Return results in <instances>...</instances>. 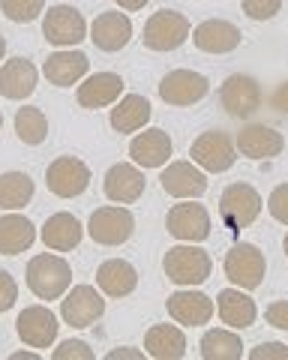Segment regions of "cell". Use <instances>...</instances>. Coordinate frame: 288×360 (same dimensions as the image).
<instances>
[{
  "instance_id": "f6af8a7d",
  "label": "cell",
  "mask_w": 288,
  "mask_h": 360,
  "mask_svg": "<svg viewBox=\"0 0 288 360\" xmlns=\"http://www.w3.org/2000/svg\"><path fill=\"white\" fill-rule=\"evenodd\" d=\"M4 58H6V39L0 37V60H4Z\"/></svg>"
},
{
  "instance_id": "ac0fdd59",
  "label": "cell",
  "mask_w": 288,
  "mask_h": 360,
  "mask_svg": "<svg viewBox=\"0 0 288 360\" xmlns=\"http://www.w3.org/2000/svg\"><path fill=\"white\" fill-rule=\"evenodd\" d=\"M190 37H192L195 49L204 51V54H231L235 49H240L243 33L237 25H231L225 18H207L190 33Z\"/></svg>"
},
{
  "instance_id": "603a6c76",
  "label": "cell",
  "mask_w": 288,
  "mask_h": 360,
  "mask_svg": "<svg viewBox=\"0 0 288 360\" xmlns=\"http://www.w3.org/2000/svg\"><path fill=\"white\" fill-rule=\"evenodd\" d=\"M87 70H91V60H87V54L79 49H60V51L48 54V60L42 63V75H46L48 84H54V87L79 84L87 75Z\"/></svg>"
},
{
  "instance_id": "74e56055",
  "label": "cell",
  "mask_w": 288,
  "mask_h": 360,
  "mask_svg": "<svg viewBox=\"0 0 288 360\" xmlns=\"http://www.w3.org/2000/svg\"><path fill=\"white\" fill-rule=\"evenodd\" d=\"M18 300V283L9 270H0V312H9Z\"/></svg>"
},
{
  "instance_id": "7bdbcfd3",
  "label": "cell",
  "mask_w": 288,
  "mask_h": 360,
  "mask_svg": "<svg viewBox=\"0 0 288 360\" xmlns=\"http://www.w3.org/2000/svg\"><path fill=\"white\" fill-rule=\"evenodd\" d=\"M120 9H126V13H136V9H144L148 6V0H114Z\"/></svg>"
},
{
  "instance_id": "8992f818",
  "label": "cell",
  "mask_w": 288,
  "mask_h": 360,
  "mask_svg": "<svg viewBox=\"0 0 288 360\" xmlns=\"http://www.w3.org/2000/svg\"><path fill=\"white\" fill-rule=\"evenodd\" d=\"M261 207H264V201L258 195V189L249 184H231L219 195V217H223V222L231 231L249 229L261 217Z\"/></svg>"
},
{
  "instance_id": "7c38bea8",
  "label": "cell",
  "mask_w": 288,
  "mask_h": 360,
  "mask_svg": "<svg viewBox=\"0 0 288 360\" xmlns=\"http://www.w3.org/2000/svg\"><path fill=\"white\" fill-rule=\"evenodd\" d=\"M46 186L58 198H79L91 186V168L79 156H58L46 168Z\"/></svg>"
},
{
  "instance_id": "30bf717a",
  "label": "cell",
  "mask_w": 288,
  "mask_h": 360,
  "mask_svg": "<svg viewBox=\"0 0 288 360\" xmlns=\"http://www.w3.org/2000/svg\"><path fill=\"white\" fill-rule=\"evenodd\" d=\"M105 315V297L96 291V285H72L66 288L60 300V319L75 330H84L96 324Z\"/></svg>"
},
{
  "instance_id": "ba28073f",
  "label": "cell",
  "mask_w": 288,
  "mask_h": 360,
  "mask_svg": "<svg viewBox=\"0 0 288 360\" xmlns=\"http://www.w3.org/2000/svg\"><path fill=\"white\" fill-rule=\"evenodd\" d=\"M219 103H223L228 117L247 120V117L256 115V111L261 108V103H264L261 84L247 72H235V75L225 78L223 87H219Z\"/></svg>"
},
{
  "instance_id": "5b68a950",
  "label": "cell",
  "mask_w": 288,
  "mask_h": 360,
  "mask_svg": "<svg viewBox=\"0 0 288 360\" xmlns=\"http://www.w3.org/2000/svg\"><path fill=\"white\" fill-rule=\"evenodd\" d=\"M192 162L207 174H223L237 162V148L235 139L223 129H207L192 141L190 148Z\"/></svg>"
},
{
  "instance_id": "4dcf8cb0",
  "label": "cell",
  "mask_w": 288,
  "mask_h": 360,
  "mask_svg": "<svg viewBox=\"0 0 288 360\" xmlns=\"http://www.w3.org/2000/svg\"><path fill=\"white\" fill-rule=\"evenodd\" d=\"M198 354L204 360H240L243 357V342L237 330L231 328H210L204 330L202 342H198Z\"/></svg>"
},
{
  "instance_id": "e0dca14e",
  "label": "cell",
  "mask_w": 288,
  "mask_h": 360,
  "mask_svg": "<svg viewBox=\"0 0 288 360\" xmlns=\"http://www.w3.org/2000/svg\"><path fill=\"white\" fill-rule=\"evenodd\" d=\"M235 148L240 156H247V160H276V156L285 150V139H282V132H276L273 127L247 123V127L237 132Z\"/></svg>"
},
{
  "instance_id": "bcb514c9",
  "label": "cell",
  "mask_w": 288,
  "mask_h": 360,
  "mask_svg": "<svg viewBox=\"0 0 288 360\" xmlns=\"http://www.w3.org/2000/svg\"><path fill=\"white\" fill-rule=\"evenodd\" d=\"M282 250H285V255H288V234H285V240H282Z\"/></svg>"
},
{
  "instance_id": "836d02e7",
  "label": "cell",
  "mask_w": 288,
  "mask_h": 360,
  "mask_svg": "<svg viewBox=\"0 0 288 360\" xmlns=\"http://www.w3.org/2000/svg\"><path fill=\"white\" fill-rule=\"evenodd\" d=\"M0 13L15 25H30L46 13V0H0Z\"/></svg>"
},
{
  "instance_id": "52a82bcc",
  "label": "cell",
  "mask_w": 288,
  "mask_h": 360,
  "mask_svg": "<svg viewBox=\"0 0 288 360\" xmlns=\"http://www.w3.org/2000/svg\"><path fill=\"white\" fill-rule=\"evenodd\" d=\"M132 231H136V217L120 205L96 207L91 213V222H87V234L99 246H124L132 238Z\"/></svg>"
},
{
  "instance_id": "f35d334b",
  "label": "cell",
  "mask_w": 288,
  "mask_h": 360,
  "mask_svg": "<svg viewBox=\"0 0 288 360\" xmlns=\"http://www.w3.org/2000/svg\"><path fill=\"white\" fill-rule=\"evenodd\" d=\"M249 360H288L285 342H261L249 352Z\"/></svg>"
},
{
  "instance_id": "9a60e30c",
  "label": "cell",
  "mask_w": 288,
  "mask_h": 360,
  "mask_svg": "<svg viewBox=\"0 0 288 360\" xmlns=\"http://www.w3.org/2000/svg\"><path fill=\"white\" fill-rule=\"evenodd\" d=\"M165 309H169V319L174 324H181V328H204L216 312L214 300L204 291H192V288H181L174 295H169Z\"/></svg>"
},
{
  "instance_id": "8d00e7d4",
  "label": "cell",
  "mask_w": 288,
  "mask_h": 360,
  "mask_svg": "<svg viewBox=\"0 0 288 360\" xmlns=\"http://www.w3.org/2000/svg\"><path fill=\"white\" fill-rule=\"evenodd\" d=\"M268 213L280 225H288V184L273 186V193L268 195Z\"/></svg>"
},
{
  "instance_id": "f546056e",
  "label": "cell",
  "mask_w": 288,
  "mask_h": 360,
  "mask_svg": "<svg viewBox=\"0 0 288 360\" xmlns=\"http://www.w3.org/2000/svg\"><path fill=\"white\" fill-rule=\"evenodd\" d=\"M37 240V225L21 213H6L0 217V255H21Z\"/></svg>"
},
{
  "instance_id": "44dd1931",
  "label": "cell",
  "mask_w": 288,
  "mask_h": 360,
  "mask_svg": "<svg viewBox=\"0 0 288 360\" xmlns=\"http://www.w3.org/2000/svg\"><path fill=\"white\" fill-rule=\"evenodd\" d=\"M171 153H174L171 135L157 127L138 132L136 139L129 141V160L138 168H162L171 160Z\"/></svg>"
},
{
  "instance_id": "5bb4252c",
  "label": "cell",
  "mask_w": 288,
  "mask_h": 360,
  "mask_svg": "<svg viewBox=\"0 0 288 360\" xmlns=\"http://www.w3.org/2000/svg\"><path fill=\"white\" fill-rule=\"evenodd\" d=\"M58 315H54L48 307L42 303H33V307H25L15 319V333L18 340L30 345V348H51L58 342Z\"/></svg>"
},
{
  "instance_id": "d4e9b609",
  "label": "cell",
  "mask_w": 288,
  "mask_h": 360,
  "mask_svg": "<svg viewBox=\"0 0 288 360\" xmlns=\"http://www.w3.org/2000/svg\"><path fill=\"white\" fill-rule=\"evenodd\" d=\"M37 82H39V72L27 58H13L0 63V96L4 99L21 103V99H27L37 90Z\"/></svg>"
},
{
  "instance_id": "ffe728a7",
  "label": "cell",
  "mask_w": 288,
  "mask_h": 360,
  "mask_svg": "<svg viewBox=\"0 0 288 360\" xmlns=\"http://www.w3.org/2000/svg\"><path fill=\"white\" fill-rule=\"evenodd\" d=\"M87 39H91L99 51L114 54L120 49H126L132 39V21L126 13H99L93 18V25L87 27Z\"/></svg>"
},
{
  "instance_id": "d590c367",
  "label": "cell",
  "mask_w": 288,
  "mask_h": 360,
  "mask_svg": "<svg viewBox=\"0 0 288 360\" xmlns=\"http://www.w3.org/2000/svg\"><path fill=\"white\" fill-rule=\"evenodd\" d=\"M51 360H93V352L84 340H63L51 352Z\"/></svg>"
},
{
  "instance_id": "4316f807",
  "label": "cell",
  "mask_w": 288,
  "mask_h": 360,
  "mask_svg": "<svg viewBox=\"0 0 288 360\" xmlns=\"http://www.w3.org/2000/svg\"><path fill=\"white\" fill-rule=\"evenodd\" d=\"M39 238L42 243L48 246L51 252H70L75 250V246L81 243L84 238V225L72 217V213H54V217L46 219V225H42V231H39Z\"/></svg>"
},
{
  "instance_id": "2e32d148",
  "label": "cell",
  "mask_w": 288,
  "mask_h": 360,
  "mask_svg": "<svg viewBox=\"0 0 288 360\" xmlns=\"http://www.w3.org/2000/svg\"><path fill=\"white\" fill-rule=\"evenodd\" d=\"M159 184H162V193L171 195V198H202L207 193V172H202L195 162H186V160H177L169 162L159 174Z\"/></svg>"
},
{
  "instance_id": "b9f144b4",
  "label": "cell",
  "mask_w": 288,
  "mask_h": 360,
  "mask_svg": "<svg viewBox=\"0 0 288 360\" xmlns=\"http://www.w3.org/2000/svg\"><path fill=\"white\" fill-rule=\"evenodd\" d=\"M108 360H120V357H144L141 352H136V348H114V352L105 354Z\"/></svg>"
},
{
  "instance_id": "60d3db41",
  "label": "cell",
  "mask_w": 288,
  "mask_h": 360,
  "mask_svg": "<svg viewBox=\"0 0 288 360\" xmlns=\"http://www.w3.org/2000/svg\"><path fill=\"white\" fill-rule=\"evenodd\" d=\"M268 105L276 111V115H282V117H288V82H282V84H276V90L268 96Z\"/></svg>"
},
{
  "instance_id": "6da1fadb",
  "label": "cell",
  "mask_w": 288,
  "mask_h": 360,
  "mask_svg": "<svg viewBox=\"0 0 288 360\" xmlns=\"http://www.w3.org/2000/svg\"><path fill=\"white\" fill-rule=\"evenodd\" d=\"M27 288L33 291V297L39 300H60L66 295V288L72 285V267L63 255L42 252L33 255L25 270Z\"/></svg>"
},
{
  "instance_id": "3957f363",
  "label": "cell",
  "mask_w": 288,
  "mask_h": 360,
  "mask_svg": "<svg viewBox=\"0 0 288 360\" xmlns=\"http://www.w3.org/2000/svg\"><path fill=\"white\" fill-rule=\"evenodd\" d=\"M223 274L231 285H237L243 291H256L264 276H268V258L256 243H235L225 252Z\"/></svg>"
},
{
  "instance_id": "7a4b0ae2",
  "label": "cell",
  "mask_w": 288,
  "mask_h": 360,
  "mask_svg": "<svg viewBox=\"0 0 288 360\" xmlns=\"http://www.w3.org/2000/svg\"><path fill=\"white\" fill-rule=\"evenodd\" d=\"M162 270L165 276L171 279L174 285L181 288H195V285H204L210 279V270H214V262L210 255L195 243H177L171 246L162 258Z\"/></svg>"
},
{
  "instance_id": "f1b7e54d",
  "label": "cell",
  "mask_w": 288,
  "mask_h": 360,
  "mask_svg": "<svg viewBox=\"0 0 288 360\" xmlns=\"http://www.w3.org/2000/svg\"><path fill=\"white\" fill-rule=\"evenodd\" d=\"M144 352L153 360H181L186 357V336L181 324H153L144 333Z\"/></svg>"
},
{
  "instance_id": "e575fe53",
  "label": "cell",
  "mask_w": 288,
  "mask_h": 360,
  "mask_svg": "<svg viewBox=\"0 0 288 360\" xmlns=\"http://www.w3.org/2000/svg\"><path fill=\"white\" fill-rule=\"evenodd\" d=\"M243 15L252 21H270L282 9V0H243Z\"/></svg>"
},
{
  "instance_id": "7402d4cb",
  "label": "cell",
  "mask_w": 288,
  "mask_h": 360,
  "mask_svg": "<svg viewBox=\"0 0 288 360\" xmlns=\"http://www.w3.org/2000/svg\"><path fill=\"white\" fill-rule=\"evenodd\" d=\"M120 96H124V78L117 72H93L79 84V90H75L79 105L91 108V111L114 105Z\"/></svg>"
},
{
  "instance_id": "83f0119b",
  "label": "cell",
  "mask_w": 288,
  "mask_h": 360,
  "mask_svg": "<svg viewBox=\"0 0 288 360\" xmlns=\"http://www.w3.org/2000/svg\"><path fill=\"white\" fill-rule=\"evenodd\" d=\"M150 103H148V96H141V94H126V96H120L114 108H112V115H108V123H112V129L120 132V135H129V132H138L148 127V120H150Z\"/></svg>"
},
{
  "instance_id": "d6986e66",
  "label": "cell",
  "mask_w": 288,
  "mask_h": 360,
  "mask_svg": "<svg viewBox=\"0 0 288 360\" xmlns=\"http://www.w3.org/2000/svg\"><path fill=\"white\" fill-rule=\"evenodd\" d=\"M144 174L136 162H117L105 172V180H103V193L108 201L114 205H132L144 195Z\"/></svg>"
},
{
  "instance_id": "9c48e42d",
  "label": "cell",
  "mask_w": 288,
  "mask_h": 360,
  "mask_svg": "<svg viewBox=\"0 0 288 360\" xmlns=\"http://www.w3.org/2000/svg\"><path fill=\"white\" fill-rule=\"evenodd\" d=\"M42 37L58 49H75L81 39H87V21L70 4L48 6V13L42 15Z\"/></svg>"
},
{
  "instance_id": "1f68e13d",
  "label": "cell",
  "mask_w": 288,
  "mask_h": 360,
  "mask_svg": "<svg viewBox=\"0 0 288 360\" xmlns=\"http://www.w3.org/2000/svg\"><path fill=\"white\" fill-rule=\"evenodd\" d=\"M37 184L27 172H6L0 174V207L4 210H21L30 205Z\"/></svg>"
},
{
  "instance_id": "ee69618b",
  "label": "cell",
  "mask_w": 288,
  "mask_h": 360,
  "mask_svg": "<svg viewBox=\"0 0 288 360\" xmlns=\"http://www.w3.org/2000/svg\"><path fill=\"white\" fill-rule=\"evenodd\" d=\"M13 360H39V354L37 352H15Z\"/></svg>"
},
{
  "instance_id": "4fadbf2b",
  "label": "cell",
  "mask_w": 288,
  "mask_h": 360,
  "mask_svg": "<svg viewBox=\"0 0 288 360\" xmlns=\"http://www.w3.org/2000/svg\"><path fill=\"white\" fill-rule=\"evenodd\" d=\"M207 94H210L207 75L195 72V70H171L159 82V99L165 105H174V108L198 105Z\"/></svg>"
},
{
  "instance_id": "484cf974",
  "label": "cell",
  "mask_w": 288,
  "mask_h": 360,
  "mask_svg": "<svg viewBox=\"0 0 288 360\" xmlns=\"http://www.w3.org/2000/svg\"><path fill=\"white\" fill-rule=\"evenodd\" d=\"M96 285L105 297H129L138 288V270L126 258H108L96 267Z\"/></svg>"
},
{
  "instance_id": "8fae6325",
  "label": "cell",
  "mask_w": 288,
  "mask_h": 360,
  "mask_svg": "<svg viewBox=\"0 0 288 360\" xmlns=\"http://www.w3.org/2000/svg\"><path fill=\"white\" fill-rule=\"evenodd\" d=\"M165 229L181 243H202L210 238V213L195 198H181L165 217Z\"/></svg>"
},
{
  "instance_id": "7dc6e473",
  "label": "cell",
  "mask_w": 288,
  "mask_h": 360,
  "mask_svg": "<svg viewBox=\"0 0 288 360\" xmlns=\"http://www.w3.org/2000/svg\"><path fill=\"white\" fill-rule=\"evenodd\" d=\"M0 129H4V111H0Z\"/></svg>"
},
{
  "instance_id": "277c9868",
  "label": "cell",
  "mask_w": 288,
  "mask_h": 360,
  "mask_svg": "<svg viewBox=\"0 0 288 360\" xmlns=\"http://www.w3.org/2000/svg\"><path fill=\"white\" fill-rule=\"evenodd\" d=\"M190 33H192V25L183 13L159 9V13H153L144 21L141 42H144V49H150V51H177L190 39Z\"/></svg>"
},
{
  "instance_id": "cb8c5ba5",
  "label": "cell",
  "mask_w": 288,
  "mask_h": 360,
  "mask_svg": "<svg viewBox=\"0 0 288 360\" xmlns=\"http://www.w3.org/2000/svg\"><path fill=\"white\" fill-rule=\"evenodd\" d=\"M216 312H219V321L231 330H247L256 324L258 319V307L243 288H223L216 295Z\"/></svg>"
},
{
  "instance_id": "ab89813d",
  "label": "cell",
  "mask_w": 288,
  "mask_h": 360,
  "mask_svg": "<svg viewBox=\"0 0 288 360\" xmlns=\"http://www.w3.org/2000/svg\"><path fill=\"white\" fill-rule=\"evenodd\" d=\"M264 319H268L270 328L288 333V300H276V303H270V307L264 309Z\"/></svg>"
},
{
  "instance_id": "d6a6232c",
  "label": "cell",
  "mask_w": 288,
  "mask_h": 360,
  "mask_svg": "<svg viewBox=\"0 0 288 360\" xmlns=\"http://www.w3.org/2000/svg\"><path fill=\"white\" fill-rule=\"evenodd\" d=\"M15 135L18 141L30 144V148H37L48 139V117L42 108H33V105H25L15 111Z\"/></svg>"
}]
</instances>
